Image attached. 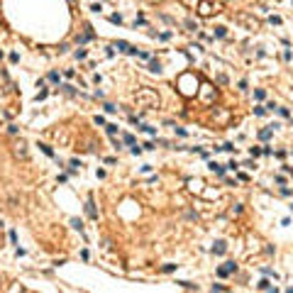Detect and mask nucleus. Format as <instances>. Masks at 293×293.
<instances>
[{
	"label": "nucleus",
	"mask_w": 293,
	"mask_h": 293,
	"mask_svg": "<svg viewBox=\"0 0 293 293\" xmlns=\"http://www.w3.org/2000/svg\"><path fill=\"white\" fill-rule=\"evenodd\" d=\"M134 103H137V107H146V110L159 107V93L152 88H139L134 93Z\"/></svg>",
	"instance_id": "nucleus-1"
},
{
	"label": "nucleus",
	"mask_w": 293,
	"mask_h": 293,
	"mask_svg": "<svg viewBox=\"0 0 293 293\" xmlns=\"http://www.w3.org/2000/svg\"><path fill=\"white\" fill-rule=\"evenodd\" d=\"M198 12L203 15V17H210V15L220 12V10H217V5H215V3H210V0H203V3L198 5Z\"/></svg>",
	"instance_id": "nucleus-2"
},
{
	"label": "nucleus",
	"mask_w": 293,
	"mask_h": 293,
	"mask_svg": "<svg viewBox=\"0 0 293 293\" xmlns=\"http://www.w3.org/2000/svg\"><path fill=\"white\" fill-rule=\"evenodd\" d=\"M15 156H20V159H27V144L20 139V142H15Z\"/></svg>",
	"instance_id": "nucleus-3"
},
{
	"label": "nucleus",
	"mask_w": 293,
	"mask_h": 293,
	"mask_svg": "<svg viewBox=\"0 0 293 293\" xmlns=\"http://www.w3.org/2000/svg\"><path fill=\"white\" fill-rule=\"evenodd\" d=\"M86 213H88V217H98V213H95V208H93V200H88V203H86Z\"/></svg>",
	"instance_id": "nucleus-4"
},
{
	"label": "nucleus",
	"mask_w": 293,
	"mask_h": 293,
	"mask_svg": "<svg viewBox=\"0 0 293 293\" xmlns=\"http://www.w3.org/2000/svg\"><path fill=\"white\" fill-rule=\"evenodd\" d=\"M215 254H225V242H217V247H213Z\"/></svg>",
	"instance_id": "nucleus-5"
},
{
	"label": "nucleus",
	"mask_w": 293,
	"mask_h": 293,
	"mask_svg": "<svg viewBox=\"0 0 293 293\" xmlns=\"http://www.w3.org/2000/svg\"><path fill=\"white\" fill-rule=\"evenodd\" d=\"M210 169H213L215 174H220V176H222V174H225V169H222V166H217V164H215V161L210 164Z\"/></svg>",
	"instance_id": "nucleus-6"
},
{
	"label": "nucleus",
	"mask_w": 293,
	"mask_h": 293,
	"mask_svg": "<svg viewBox=\"0 0 293 293\" xmlns=\"http://www.w3.org/2000/svg\"><path fill=\"white\" fill-rule=\"evenodd\" d=\"M39 146H42V152H44L47 156H54V152H51V146H49V144H39Z\"/></svg>",
	"instance_id": "nucleus-7"
},
{
	"label": "nucleus",
	"mask_w": 293,
	"mask_h": 293,
	"mask_svg": "<svg viewBox=\"0 0 293 293\" xmlns=\"http://www.w3.org/2000/svg\"><path fill=\"white\" fill-rule=\"evenodd\" d=\"M259 288H261V291H271L273 286H271V281H261V283H259Z\"/></svg>",
	"instance_id": "nucleus-8"
},
{
	"label": "nucleus",
	"mask_w": 293,
	"mask_h": 293,
	"mask_svg": "<svg viewBox=\"0 0 293 293\" xmlns=\"http://www.w3.org/2000/svg\"><path fill=\"white\" fill-rule=\"evenodd\" d=\"M142 130H144L146 134H156V130H154V127H149V125H142Z\"/></svg>",
	"instance_id": "nucleus-9"
},
{
	"label": "nucleus",
	"mask_w": 293,
	"mask_h": 293,
	"mask_svg": "<svg viewBox=\"0 0 293 293\" xmlns=\"http://www.w3.org/2000/svg\"><path fill=\"white\" fill-rule=\"evenodd\" d=\"M149 68H152L154 73H159V71H161V66H159V61H152V64H149Z\"/></svg>",
	"instance_id": "nucleus-10"
},
{
	"label": "nucleus",
	"mask_w": 293,
	"mask_h": 293,
	"mask_svg": "<svg viewBox=\"0 0 293 293\" xmlns=\"http://www.w3.org/2000/svg\"><path fill=\"white\" fill-rule=\"evenodd\" d=\"M215 37H225V27H215Z\"/></svg>",
	"instance_id": "nucleus-11"
},
{
	"label": "nucleus",
	"mask_w": 293,
	"mask_h": 293,
	"mask_svg": "<svg viewBox=\"0 0 293 293\" xmlns=\"http://www.w3.org/2000/svg\"><path fill=\"white\" fill-rule=\"evenodd\" d=\"M105 127H107V134H115V132H117V127H115V125H105Z\"/></svg>",
	"instance_id": "nucleus-12"
},
{
	"label": "nucleus",
	"mask_w": 293,
	"mask_h": 293,
	"mask_svg": "<svg viewBox=\"0 0 293 293\" xmlns=\"http://www.w3.org/2000/svg\"><path fill=\"white\" fill-rule=\"evenodd\" d=\"M259 137H261V139H269V137H271V130H264V132H259Z\"/></svg>",
	"instance_id": "nucleus-13"
}]
</instances>
